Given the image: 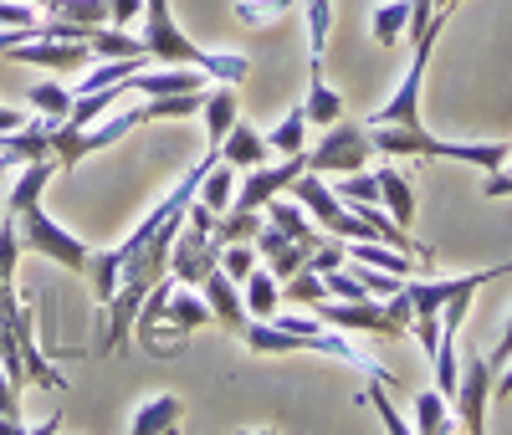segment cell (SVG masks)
Segmentation results:
<instances>
[{
	"instance_id": "6da1fadb",
	"label": "cell",
	"mask_w": 512,
	"mask_h": 435,
	"mask_svg": "<svg viewBox=\"0 0 512 435\" xmlns=\"http://www.w3.org/2000/svg\"><path fill=\"white\" fill-rule=\"evenodd\" d=\"M374 154H395V159H461V164H482L497 169L512 149L507 144H451L425 134V123H374L369 128Z\"/></svg>"
},
{
	"instance_id": "7a4b0ae2",
	"label": "cell",
	"mask_w": 512,
	"mask_h": 435,
	"mask_svg": "<svg viewBox=\"0 0 512 435\" xmlns=\"http://www.w3.org/2000/svg\"><path fill=\"white\" fill-rule=\"evenodd\" d=\"M374 154V139H369V128L364 123H328V134L318 149H308V169L318 174H354L364 169Z\"/></svg>"
},
{
	"instance_id": "3957f363",
	"label": "cell",
	"mask_w": 512,
	"mask_h": 435,
	"mask_svg": "<svg viewBox=\"0 0 512 435\" xmlns=\"http://www.w3.org/2000/svg\"><path fill=\"white\" fill-rule=\"evenodd\" d=\"M21 241H26L31 251H41V256H52L57 267H67V272H88V256H93V251L82 246L72 231H62L52 215L41 210V200L21 215Z\"/></svg>"
},
{
	"instance_id": "277c9868",
	"label": "cell",
	"mask_w": 512,
	"mask_h": 435,
	"mask_svg": "<svg viewBox=\"0 0 512 435\" xmlns=\"http://www.w3.org/2000/svg\"><path fill=\"white\" fill-rule=\"evenodd\" d=\"M441 21H446V16H436L431 31L415 36V57H410V67H405V77H400V87H395V98L384 103L374 118H364L369 128H374V123H420V77H425V62H431V47H436Z\"/></svg>"
},
{
	"instance_id": "5b68a950",
	"label": "cell",
	"mask_w": 512,
	"mask_h": 435,
	"mask_svg": "<svg viewBox=\"0 0 512 435\" xmlns=\"http://www.w3.org/2000/svg\"><path fill=\"white\" fill-rule=\"evenodd\" d=\"M221 241L210 236V231H200V226H190V231H175V246H169V272H175V282H190V287H200L210 272L221 267Z\"/></svg>"
},
{
	"instance_id": "8992f818",
	"label": "cell",
	"mask_w": 512,
	"mask_h": 435,
	"mask_svg": "<svg viewBox=\"0 0 512 435\" xmlns=\"http://www.w3.org/2000/svg\"><path fill=\"white\" fill-rule=\"evenodd\" d=\"M492 379H497V369L482 359V354H472L461 364V379H456V410H461V430H472V435H482L487 430V389H492Z\"/></svg>"
},
{
	"instance_id": "52a82bcc",
	"label": "cell",
	"mask_w": 512,
	"mask_h": 435,
	"mask_svg": "<svg viewBox=\"0 0 512 435\" xmlns=\"http://www.w3.org/2000/svg\"><path fill=\"white\" fill-rule=\"evenodd\" d=\"M303 169H308V149H303V154H287V164H256V169H246V185H241L236 205L262 210L267 200H277L282 190H292Z\"/></svg>"
},
{
	"instance_id": "ba28073f",
	"label": "cell",
	"mask_w": 512,
	"mask_h": 435,
	"mask_svg": "<svg viewBox=\"0 0 512 435\" xmlns=\"http://www.w3.org/2000/svg\"><path fill=\"white\" fill-rule=\"evenodd\" d=\"M200 292H205V302H210V313H216V323L221 328H231V333H241L251 318H246V297H241V282L231 277V272H210L205 282H200Z\"/></svg>"
},
{
	"instance_id": "9c48e42d",
	"label": "cell",
	"mask_w": 512,
	"mask_h": 435,
	"mask_svg": "<svg viewBox=\"0 0 512 435\" xmlns=\"http://www.w3.org/2000/svg\"><path fill=\"white\" fill-rule=\"evenodd\" d=\"M205 72L200 67H185V62H164L159 72H134L128 87H139L144 98H164V93H200Z\"/></svg>"
},
{
	"instance_id": "30bf717a",
	"label": "cell",
	"mask_w": 512,
	"mask_h": 435,
	"mask_svg": "<svg viewBox=\"0 0 512 435\" xmlns=\"http://www.w3.org/2000/svg\"><path fill=\"white\" fill-rule=\"evenodd\" d=\"M52 174H57V164H52V159H26L21 180H16V185H11V195H6V215H16V221H21V215L41 200V190H47Z\"/></svg>"
},
{
	"instance_id": "8fae6325",
	"label": "cell",
	"mask_w": 512,
	"mask_h": 435,
	"mask_svg": "<svg viewBox=\"0 0 512 435\" xmlns=\"http://www.w3.org/2000/svg\"><path fill=\"white\" fill-rule=\"evenodd\" d=\"M216 154H221L226 164H246V169H256V164H267V154H272V149H267V139L256 134L251 123H241V118H236V128L216 144Z\"/></svg>"
},
{
	"instance_id": "7c38bea8",
	"label": "cell",
	"mask_w": 512,
	"mask_h": 435,
	"mask_svg": "<svg viewBox=\"0 0 512 435\" xmlns=\"http://www.w3.org/2000/svg\"><path fill=\"white\" fill-rule=\"evenodd\" d=\"M379 205H390V221L410 231V221H415V190H410V180L395 164L379 169Z\"/></svg>"
},
{
	"instance_id": "4fadbf2b",
	"label": "cell",
	"mask_w": 512,
	"mask_h": 435,
	"mask_svg": "<svg viewBox=\"0 0 512 435\" xmlns=\"http://www.w3.org/2000/svg\"><path fill=\"white\" fill-rule=\"evenodd\" d=\"M195 200L200 205H210V210H231L236 205V164H226V159H216L205 174H200V190H195Z\"/></svg>"
},
{
	"instance_id": "5bb4252c",
	"label": "cell",
	"mask_w": 512,
	"mask_h": 435,
	"mask_svg": "<svg viewBox=\"0 0 512 435\" xmlns=\"http://www.w3.org/2000/svg\"><path fill=\"white\" fill-rule=\"evenodd\" d=\"M180 425V400L175 395H149L134 415H128V430L134 435H159V430H175Z\"/></svg>"
},
{
	"instance_id": "9a60e30c",
	"label": "cell",
	"mask_w": 512,
	"mask_h": 435,
	"mask_svg": "<svg viewBox=\"0 0 512 435\" xmlns=\"http://www.w3.org/2000/svg\"><path fill=\"white\" fill-rule=\"evenodd\" d=\"M164 318L175 323L180 333L216 323V313H210V302H205V297H195V287H175V292H169V302H164Z\"/></svg>"
},
{
	"instance_id": "2e32d148",
	"label": "cell",
	"mask_w": 512,
	"mask_h": 435,
	"mask_svg": "<svg viewBox=\"0 0 512 435\" xmlns=\"http://www.w3.org/2000/svg\"><path fill=\"white\" fill-rule=\"evenodd\" d=\"M241 287H246V313H251V318H272V313H277V302H282V282H277V272H272V267H251Z\"/></svg>"
},
{
	"instance_id": "e0dca14e",
	"label": "cell",
	"mask_w": 512,
	"mask_h": 435,
	"mask_svg": "<svg viewBox=\"0 0 512 435\" xmlns=\"http://www.w3.org/2000/svg\"><path fill=\"white\" fill-rule=\"evenodd\" d=\"M200 113H205V139H210V149H216L231 128H236V93H231V87H216V93L205 98Z\"/></svg>"
},
{
	"instance_id": "ac0fdd59",
	"label": "cell",
	"mask_w": 512,
	"mask_h": 435,
	"mask_svg": "<svg viewBox=\"0 0 512 435\" xmlns=\"http://www.w3.org/2000/svg\"><path fill=\"white\" fill-rule=\"evenodd\" d=\"M308 123H338V113H344V103H338V93L323 82V67H308V103H303Z\"/></svg>"
},
{
	"instance_id": "d6986e66",
	"label": "cell",
	"mask_w": 512,
	"mask_h": 435,
	"mask_svg": "<svg viewBox=\"0 0 512 435\" xmlns=\"http://www.w3.org/2000/svg\"><path fill=\"white\" fill-rule=\"evenodd\" d=\"M256 231H262V215L256 210H246V205H231V210H221L216 215V236L221 246H231V241H256Z\"/></svg>"
},
{
	"instance_id": "ffe728a7",
	"label": "cell",
	"mask_w": 512,
	"mask_h": 435,
	"mask_svg": "<svg viewBox=\"0 0 512 435\" xmlns=\"http://www.w3.org/2000/svg\"><path fill=\"white\" fill-rule=\"evenodd\" d=\"M446 405H451V400L441 395V389H425V395H415V430H420V435H441V430H451L456 420H451Z\"/></svg>"
},
{
	"instance_id": "44dd1931",
	"label": "cell",
	"mask_w": 512,
	"mask_h": 435,
	"mask_svg": "<svg viewBox=\"0 0 512 435\" xmlns=\"http://www.w3.org/2000/svg\"><path fill=\"white\" fill-rule=\"evenodd\" d=\"M369 26H374V41H379V47H395L400 31L410 26V0H390V6H374V11H369Z\"/></svg>"
},
{
	"instance_id": "7402d4cb",
	"label": "cell",
	"mask_w": 512,
	"mask_h": 435,
	"mask_svg": "<svg viewBox=\"0 0 512 435\" xmlns=\"http://www.w3.org/2000/svg\"><path fill=\"white\" fill-rule=\"evenodd\" d=\"M303 134H308V113H303V103H297L272 134H267V149H277V154H303Z\"/></svg>"
},
{
	"instance_id": "603a6c76",
	"label": "cell",
	"mask_w": 512,
	"mask_h": 435,
	"mask_svg": "<svg viewBox=\"0 0 512 435\" xmlns=\"http://www.w3.org/2000/svg\"><path fill=\"white\" fill-rule=\"evenodd\" d=\"M328 26H333V6L328 0H308V67H323Z\"/></svg>"
},
{
	"instance_id": "cb8c5ba5",
	"label": "cell",
	"mask_w": 512,
	"mask_h": 435,
	"mask_svg": "<svg viewBox=\"0 0 512 435\" xmlns=\"http://www.w3.org/2000/svg\"><path fill=\"white\" fill-rule=\"evenodd\" d=\"M287 11H292V0H236V6H231V16L246 21V26H272Z\"/></svg>"
},
{
	"instance_id": "d4e9b609",
	"label": "cell",
	"mask_w": 512,
	"mask_h": 435,
	"mask_svg": "<svg viewBox=\"0 0 512 435\" xmlns=\"http://www.w3.org/2000/svg\"><path fill=\"white\" fill-rule=\"evenodd\" d=\"M267 210H272V226H282L292 241H313L318 246V236H313V226H308V215H303V205H287V200H267Z\"/></svg>"
},
{
	"instance_id": "484cf974",
	"label": "cell",
	"mask_w": 512,
	"mask_h": 435,
	"mask_svg": "<svg viewBox=\"0 0 512 435\" xmlns=\"http://www.w3.org/2000/svg\"><path fill=\"white\" fill-rule=\"evenodd\" d=\"M31 108L47 113V118H67L72 113V93H67L62 82H36L31 87Z\"/></svg>"
},
{
	"instance_id": "4316f807",
	"label": "cell",
	"mask_w": 512,
	"mask_h": 435,
	"mask_svg": "<svg viewBox=\"0 0 512 435\" xmlns=\"http://www.w3.org/2000/svg\"><path fill=\"white\" fill-rule=\"evenodd\" d=\"M287 297H292V302H308V308H313V302H323V297H328L323 272H313V267L292 272V277H287Z\"/></svg>"
},
{
	"instance_id": "83f0119b",
	"label": "cell",
	"mask_w": 512,
	"mask_h": 435,
	"mask_svg": "<svg viewBox=\"0 0 512 435\" xmlns=\"http://www.w3.org/2000/svg\"><path fill=\"white\" fill-rule=\"evenodd\" d=\"M251 267H256V246H251V241H231V246L221 251V272H231L236 282H246Z\"/></svg>"
},
{
	"instance_id": "f1b7e54d",
	"label": "cell",
	"mask_w": 512,
	"mask_h": 435,
	"mask_svg": "<svg viewBox=\"0 0 512 435\" xmlns=\"http://www.w3.org/2000/svg\"><path fill=\"white\" fill-rule=\"evenodd\" d=\"M338 195H344V200H359V205H379V174H349V180L344 185H338Z\"/></svg>"
},
{
	"instance_id": "f546056e",
	"label": "cell",
	"mask_w": 512,
	"mask_h": 435,
	"mask_svg": "<svg viewBox=\"0 0 512 435\" xmlns=\"http://www.w3.org/2000/svg\"><path fill=\"white\" fill-rule=\"evenodd\" d=\"M364 400H369V405L379 410V420L390 425L395 435H410V420H400V410H395L390 400H384V379H374V384H369V395H364Z\"/></svg>"
},
{
	"instance_id": "4dcf8cb0",
	"label": "cell",
	"mask_w": 512,
	"mask_h": 435,
	"mask_svg": "<svg viewBox=\"0 0 512 435\" xmlns=\"http://www.w3.org/2000/svg\"><path fill=\"white\" fill-rule=\"evenodd\" d=\"M144 16V0H108V21L113 26H128V21H139Z\"/></svg>"
},
{
	"instance_id": "1f68e13d",
	"label": "cell",
	"mask_w": 512,
	"mask_h": 435,
	"mask_svg": "<svg viewBox=\"0 0 512 435\" xmlns=\"http://www.w3.org/2000/svg\"><path fill=\"white\" fill-rule=\"evenodd\" d=\"M507 359H512V318H507V328H502V343L492 348V359H487V364L502 374V369H507Z\"/></svg>"
},
{
	"instance_id": "d6a6232c",
	"label": "cell",
	"mask_w": 512,
	"mask_h": 435,
	"mask_svg": "<svg viewBox=\"0 0 512 435\" xmlns=\"http://www.w3.org/2000/svg\"><path fill=\"white\" fill-rule=\"evenodd\" d=\"M0 26H36V16H31V11H21L16 0H6V6H0Z\"/></svg>"
},
{
	"instance_id": "836d02e7",
	"label": "cell",
	"mask_w": 512,
	"mask_h": 435,
	"mask_svg": "<svg viewBox=\"0 0 512 435\" xmlns=\"http://www.w3.org/2000/svg\"><path fill=\"white\" fill-rule=\"evenodd\" d=\"M31 118L21 108H0V134H16V128H26Z\"/></svg>"
},
{
	"instance_id": "e575fe53",
	"label": "cell",
	"mask_w": 512,
	"mask_h": 435,
	"mask_svg": "<svg viewBox=\"0 0 512 435\" xmlns=\"http://www.w3.org/2000/svg\"><path fill=\"white\" fill-rule=\"evenodd\" d=\"M497 389H502V395H512V359H507V369L497 374Z\"/></svg>"
}]
</instances>
